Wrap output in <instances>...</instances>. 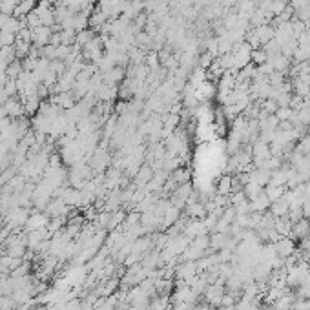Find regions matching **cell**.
<instances>
[{"label":"cell","mask_w":310,"mask_h":310,"mask_svg":"<svg viewBox=\"0 0 310 310\" xmlns=\"http://www.w3.org/2000/svg\"><path fill=\"white\" fill-rule=\"evenodd\" d=\"M199 274V268H197V261H184L183 265L175 268V275H177V279L183 281V283H190V281Z\"/></svg>","instance_id":"6da1fadb"},{"label":"cell","mask_w":310,"mask_h":310,"mask_svg":"<svg viewBox=\"0 0 310 310\" xmlns=\"http://www.w3.org/2000/svg\"><path fill=\"white\" fill-rule=\"evenodd\" d=\"M224 292H227V289H224L221 283H214V285H208L205 290V294L203 296L206 297V303H210L212 306H221V301H223V296Z\"/></svg>","instance_id":"7a4b0ae2"},{"label":"cell","mask_w":310,"mask_h":310,"mask_svg":"<svg viewBox=\"0 0 310 310\" xmlns=\"http://www.w3.org/2000/svg\"><path fill=\"white\" fill-rule=\"evenodd\" d=\"M109 162H111V157H109L108 150H106L104 146H102V148H97L92 157H90V166H92V170L95 172H102Z\"/></svg>","instance_id":"3957f363"},{"label":"cell","mask_w":310,"mask_h":310,"mask_svg":"<svg viewBox=\"0 0 310 310\" xmlns=\"http://www.w3.org/2000/svg\"><path fill=\"white\" fill-rule=\"evenodd\" d=\"M310 236V219L303 217L299 219L297 223L292 224V230H290L289 237L292 241H296V243H299L301 239H305V237Z\"/></svg>","instance_id":"277c9868"},{"label":"cell","mask_w":310,"mask_h":310,"mask_svg":"<svg viewBox=\"0 0 310 310\" xmlns=\"http://www.w3.org/2000/svg\"><path fill=\"white\" fill-rule=\"evenodd\" d=\"M4 109L8 114L9 119H20V117H26V109H24V104H22L20 99L17 97H9L8 101L4 102Z\"/></svg>","instance_id":"5b68a950"},{"label":"cell","mask_w":310,"mask_h":310,"mask_svg":"<svg viewBox=\"0 0 310 310\" xmlns=\"http://www.w3.org/2000/svg\"><path fill=\"white\" fill-rule=\"evenodd\" d=\"M274 248H275V252H277V256H279L281 259H285V258H289V256H292V253L296 252L297 243L290 239V237H281L279 241H275L274 243Z\"/></svg>","instance_id":"8992f818"},{"label":"cell","mask_w":310,"mask_h":310,"mask_svg":"<svg viewBox=\"0 0 310 310\" xmlns=\"http://www.w3.org/2000/svg\"><path fill=\"white\" fill-rule=\"evenodd\" d=\"M33 33V46L37 48H44V46H48L49 44V39L53 35V27H48V26H39L35 30H31Z\"/></svg>","instance_id":"52a82bcc"},{"label":"cell","mask_w":310,"mask_h":310,"mask_svg":"<svg viewBox=\"0 0 310 310\" xmlns=\"http://www.w3.org/2000/svg\"><path fill=\"white\" fill-rule=\"evenodd\" d=\"M250 148H252V157H253V161H265V159L272 157L270 145H268V143H265V140H261V139L253 140ZM253 161H252V162H253Z\"/></svg>","instance_id":"ba28073f"},{"label":"cell","mask_w":310,"mask_h":310,"mask_svg":"<svg viewBox=\"0 0 310 310\" xmlns=\"http://www.w3.org/2000/svg\"><path fill=\"white\" fill-rule=\"evenodd\" d=\"M246 174H248V183H256L263 188L270 183L272 172H268V170H263V168H252V170L246 172Z\"/></svg>","instance_id":"9c48e42d"},{"label":"cell","mask_w":310,"mask_h":310,"mask_svg":"<svg viewBox=\"0 0 310 310\" xmlns=\"http://www.w3.org/2000/svg\"><path fill=\"white\" fill-rule=\"evenodd\" d=\"M230 237H232L230 234H223V232H212V234H210V250L219 252V250L227 248Z\"/></svg>","instance_id":"30bf717a"},{"label":"cell","mask_w":310,"mask_h":310,"mask_svg":"<svg viewBox=\"0 0 310 310\" xmlns=\"http://www.w3.org/2000/svg\"><path fill=\"white\" fill-rule=\"evenodd\" d=\"M48 224H49L48 215L30 214V217H27V221H26V224H24V227L27 228V232H33V230H39V228H46Z\"/></svg>","instance_id":"8fae6325"},{"label":"cell","mask_w":310,"mask_h":310,"mask_svg":"<svg viewBox=\"0 0 310 310\" xmlns=\"http://www.w3.org/2000/svg\"><path fill=\"white\" fill-rule=\"evenodd\" d=\"M289 208H290V203L285 199V193L283 197H279V199H275V201H272L270 205V212L274 217H287V214H289Z\"/></svg>","instance_id":"7c38bea8"},{"label":"cell","mask_w":310,"mask_h":310,"mask_svg":"<svg viewBox=\"0 0 310 310\" xmlns=\"http://www.w3.org/2000/svg\"><path fill=\"white\" fill-rule=\"evenodd\" d=\"M37 4H39L37 0H22V2H18L17 4V8H15L13 17H17L18 20H20V18H26L31 11H35Z\"/></svg>","instance_id":"4fadbf2b"},{"label":"cell","mask_w":310,"mask_h":310,"mask_svg":"<svg viewBox=\"0 0 310 310\" xmlns=\"http://www.w3.org/2000/svg\"><path fill=\"white\" fill-rule=\"evenodd\" d=\"M270 205H272V201L267 197L265 190H263V192L259 193L253 201H250V210H252V212H259V214H263V212H268V210H270Z\"/></svg>","instance_id":"5bb4252c"},{"label":"cell","mask_w":310,"mask_h":310,"mask_svg":"<svg viewBox=\"0 0 310 310\" xmlns=\"http://www.w3.org/2000/svg\"><path fill=\"white\" fill-rule=\"evenodd\" d=\"M179 219H181V210L175 208V206L170 203V206H168L166 212L162 214V227H174Z\"/></svg>","instance_id":"9a60e30c"},{"label":"cell","mask_w":310,"mask_h":310,"mask_svg":"<svg viewBox=\"0 0 310 310\" xmlns=\"http://www.w3.org/2000/svg\"><path fill=\"white\" fill-rule=\"evenodd\" d=\"M287 181H289V175H287V166H281L279 170H274L270 175V183L272 186H287Z\"/></svg>","instance_id":"2e32d148"},{"label":"cell","mask_w":310,"mask_h":310,"mask_svg":"<svg viewBox=\"0 0 310 310\" xmlns=\"http://www.w3.org/2000/svg\"><path fill=\"white\" fill-rule=\"evenodd\" d=\"M186 212L192 219H203L206 214H208V212H206V208H205V205H203L201 201L192 203V205H186Z\"/></svg>","instance_id":"e0dca14e"},{"label":"cell","mask_w":310,"mask_h":310,"mask_svg":"<svg viewBox=\"0 0 310 310\" xmlns=\"http://www.w3.org/2000/svg\"><path fill=\"white\" fill-rule=\"evenodd\" d=\"M230 192H232V175H223V177L217 181L215 193H217V195H230Z\"/></svg>","instance_id":"ac0fdd59"},{"label":"cell","mask_w":310,"mask_h":310,"mask_svg":"<svg viewBox=\"0 0 310 310\" xmlns=\"http://www.w3.org/2000/svg\"><path fill=\"white\" fill-rule=\"evenodd\" d=\"M31 46L33 44H30V42H24V40H15V44H13V48H15V55H17V59L18 61H24V59L30 55V49H31Z\"/></svg>","instance_id":"d6986e66"},{"label":"cell","mask_w":310,"mask_h":310,"mask_svg":"<svg viewBox=\"0 0 310 310\" xmlns=\"http://www.w3.org/2000/svg\"><path fill=\"white\" fill-rule=\"evenodd\" d=\"M22 71H24V68H22V61H18V59H15L13 62H9L8 68H6L8 79H13V80H17L18 77H20Z\"/></svg>","instance_id":"ffe728a7"},{"label":"cell","mask_w":310,"mask_h":310,"mask_svg":"<svg viewBox=\"0 0 310 310\" xmlns=\"http://www.w3.org/2000/svg\"><path fill=\"white\" fill-rule=\"evenodd\" d=\"M95 31L92 30V27H88V30L80 31V33H77V46H79L80 49L86 46L88 42H92L93 39H95Z\"/></svg>","instance_id":"44dd1931"},{"label":"cell","mask_w":310,"mask_h":310,"mask_svg":"<svg viewBox=\"0 0 310 310\" xmlns=\"http://www.w3.org/2000/svg\"><path fill=\"white\" fill-rule=\"evenodd\" d=\"M263 190H265V188L259 186V184H256V183H246L245 186H243V192H245V195H246L248 201H253V199L263 192Z\"/></svg>","instance_id":"7402d4cb"},{"label":"cell","mask_w":310,"mask_h":310,"mask_svg":"<svg viewBox=\"0 0 310 310\" xmlns=\"http://www.w3.org/2000/svg\"><path fill=\"white\" fill-rule=\"evenodd\" d=\"M285 192H287V186H272V184L265 186V193H267V197L270 201H275V199L283 197Z\"/></svg>","instance_id":"603a6c76"},{"label":"cell","mask_w":310,"mask_h":310,"mask_svg":"<svg viewBox=\"0 0 310 310\" xmlns=\"http://www.w3.org/2000/svg\"><path fill=\"white\" fill-rule=\"evenodd\" d=\"M150 310H168L170 308V303H168V296H159L153 297L150 301Z\"/></svg>","instance_id":"cb8c5ba5"},{"label":"cell","mask_w":310,"mask_h":310,"mask_svg":"<svg viewBox=\"0 0 310 310\" xmlns=\"http://www.w3.org/2000/svg\"><path fill=\"white\" fill-rule=\"evenodd\" d=\"M152 177H153V170H152V168H148V166L140 168V172H137V175H135V179H137V183H139V186H145V184L148 183Z\"/></svg>","instance_id":"d4e9b609"},{"label":"cell","mask_w":310,"mask_h":310,"mask_svg":"<svg viewBox=\"0 0 310 310\" xmlns=\"http://www.w3.org/2000/svg\"><path fill=\"white\" fill-rule=\"evenodd\" d=\"M17 4L18 0H0V11H2V15H13Z\"/></svg>","instance_id":"484cf974"},{"label":"cell","mask_w":310,"mask_h":310,"mask_svg":"<svg viewBox=\"0 0 310 310\" xmlns=\"http://www.w3.org/2000/svg\"><path fill=\"white\" fill-rule=\"evenodd\" d=\"M267 61H268V55L265 53V49H263V48L253 49V51H252V62H253V64L261 66V64H265Z\"/></svg>","instance_id":"4316f807"},{"label":"cell","mask_w":310,"mask_h":310,"mask_svg":"<svg viewBox=\"0 0 310 310\" xmlns=\"http://www.w3.org/2000/svg\"><path fill=\"white\" fill-rule=\"evenodd\" d=\"M15 40H17V35L15 33H9V31H0V46H13Z\"/></svg>","instance_id":"83f0119b"},{"label":"cell","mask_w":310,"mask_h":310,"mask_svg":"<svg viewBox=\"0 0 310 310\" xmlns=\"http://www.w3.org/2000/svg\"><path fill=\"white\" fill-rule=\"evenodd\" d=\"M4 92L8 97H17L18 95V86H17V80L13 79H8L4 84Z\"/></svg>","instance_id":"f1b7e54d"},{"label":"cell","mask_w":310,"mask_h":310,"mask_svg":"<svg viewBox=\"0 0 310 310\" xmlns=\"http://www.w3.org/2000/svg\"><path fill=\"white\" fill-rule=\"evenodd\" d=\"M26 26L30 27V30H35V27L42 26V22H40L39 15H37L35 11H31V13L26 17Z\"/></svg>","instance_id":"f546056e"},{"label":"cell","mask_w":310,"mask_h":310,"mask_svg":"<svg viewBox=\"0 0 310 310\" xmlns=\"http://www.w3.org/2000/svg\"><path fill=\"white\" fill-rule=\"evenodd\" d=\"M294 109L292 108H277V111H275V117L279 119V123H283V121H290V117H292Z\"/></svg>","instance_id":"4dcf8cb0"},{"label":"cell","mask_w":310,"mask_h":310,"mask_svg":"<svg viewBox=\"0 0 310 310\" xmlns=\"http://www.w3.org/2000/svg\"><path fill=\"white\" fill-rule=\"evenodd\" d=\"M195 310H215L210 303H201L199 306H195Z\"/></svg>","instance_id":"1f68e13d"},{"label":"cell","mask_w":310,"mask_h":310,"mask_svg":"<svg viewBox=\"0 0 310 310\" xmlns=\"http://www.w3.org/2000/svg\"><path fill=\"white\" fill-rule=\"evenodd\" d=\"M306 267H308V275H310V261L306 263Z\"/></svg>","instance_id":"d6a6232c"}]
</instances>
